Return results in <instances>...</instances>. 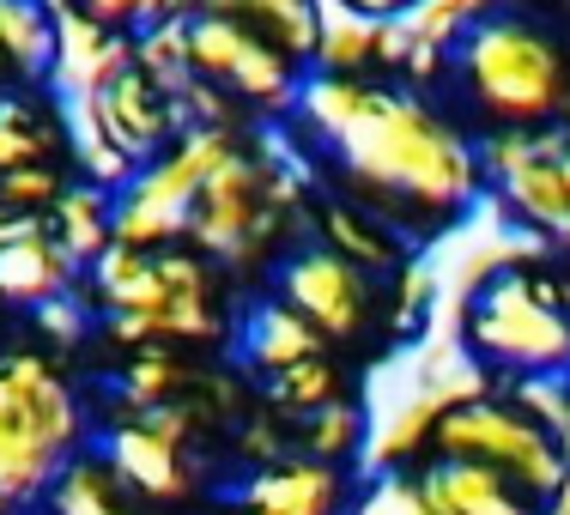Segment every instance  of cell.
Wrapping results in <instances>:
<instances>
[{
    "instance_id": "cell-6",
    "label": "cell",
    "mask_w": 570,
    "mask_h": 515,
    "mask_svg": "<svg viewBox=\"0 0 570 515\" xmlns=\"http://www.w3.org/2000/svg\"><path fill=\"white\" fill-rule=\"evenodd\" d=\"M285 225H292L285 219V176L274 170V158L262 152L255 133L230 128L225 152L200 176V195L188 207L183 242L200 249L213 267L237 274V267L279 261L292 249V230Z\"/></svg>"
},
{
    "instance_id": "cell-16",
    "label": "cell",
    "mask_w": 570,
    "mask_h": 515,
    "mask_svg": "<svg viewBox=\"0 0 570 515\" xmlns=\"http://www.w3.org/2000/svg\"><path fill=\"white\" fill-rule=\"evenodd\" d=\"M73 19L98 24L104 37H134V43H153L165 37L176 19H183L195 0H67Z\"/></svg>"
},
{
    "instance_id": "cell-14",
    "label": "cell",
    "mask_w": 570,
    "mask_h": 515,
    "mask_svg": "<svg viewBox=\"0 0 570 515\" xmlns=\"http://www.w3.org/2000/svg\"><path fill=\"white\" fill-rule=\"evenodd\" d=\"M49 515H153V497L116 467L110 455H91L79 449L61 467V479L43 492Z\"/></svg>"
},
{
    "instance_id": "cell-5",
    "label": "cell",
    "mask_w": 570,
    "mask_h": 515,
    "mask_svg": "<svg viewBox=\"0 0 570 515\" xmlns=\"http://www.w3.org/2000/svg\"><path fill=\"white\" fill-rule=\"evenodd\" d=\"M225 267L188 242H116L98 261V304L121 334L140 340H219Z\"/></svg>"
},
{
    "instance_id": "cell-12",
    "label": "cell",
    "mask_w": 570,
    "mask_h": 515,
    "mask_svg": "<svg viewBox=\"0 0 570 515\" xmlns=\"http://www.w3.org/2000/svg\"><path fill=\"white\" fill-rule=\"evenodd\" d=\"M195 7L249 24L255 37H267V43L285 49L309 73L328 56V12H322V0H195Z\"/></svg>"
},
{
    "instance_id": "cell-1",
    "label": "cell",
    "mask_w": 570,
    "mask_h": 515,
    "mask_svg": "<svg viewBox=\"0 0 570 515\" xmlns=\"http://www.w3.org/2000/svg\"><path fill=\"white\" fill-rule=\"evenodd\" d=\"M285 121L334 195L401 242L443 237L485 195V152L468 121L383 67L322 61Z\"/></svg>"
},
{
    "instance_id": "cell-3",
    "label": "cell",
    "mask_w": 570,
    "mask_h": 515,
    "mask_svg": "<svg viewBox=\"0 0 570 515\" xmlns=\"http://www.w3.org/2000/svg\"><path fill=\"white\" fill-rule=\"evenodd\" d=\"M406 455L485 460L522 492H534L547 509H559V497L570 492V430L534 395H515V388H473V395L443 400L419 425Z\"/></svg>"
},
{
    "instance_id": "cell-7",
    "label": "cell",
    "mask_w": 570,
    "mask_h": 515,
    "mask_svg": "<svg viewBox=\"0 0 570 515\" xmlns=\"http://www.w3.org/2000/svg\"><path fill=\"white\" fill-rule=\"evenodd\" d=\"M86 449L73 383L37 351L0 358V504H31Z\"/></svg>"
},
{
    "instance_id": "cell-9",
    "label": "cell",
    "mask_w": 570,
    "mask_h": 515,
    "mask_svg": "<svg viewBox=\"0 0 570 515\" xmlns=\"http://www.w3.org/2000/svg\"><path fill=\"white\" fill-rule=\"evenodd\" d=\"M274 297L328 346H358L383 316V279L341 242H292L274 261Z\"/></svg>"
},
{
    "instance_id": "cell-17",
    "label": "cell",
    "mask_w": 570,
    "mask_h": 515,
    "mask_svg": "<svg viewBox=\"0 0 570 515\" xmlns=\"http://www.w3.org/2000/svg\"><path fill=\"white\" fill-rule=\"evenodd\" d=\"M49 19L37 0H0V73L12 79H31L37 67H49Z\"/></svg>"
},
{
    "instance_id": "cell-11",
    "label": "cell",
    "mask_w": 570,
    "mask_h": 515,
    "mask_svg": "<svg viewBox=\"0 0 570 515\" xmlns=\"http://www.w3.org/2000/svg\"><path fill=\"white\" fill-rule=\"evenodd\" d=\"M110 460L153 497V504L158 497H183L188 485H195V467H188V455H183V430L165 425V413H134L128 425L116 430Z\"/></svg>"
},
{
    "instance_id": "cell-8",
    "label": "cell",
    "mask_w": 570,
    "mask_h": 515,
    "mask_svg": "<svg viewBox=\"0 0 570 515\" xmlns=\"http://www.w3.org/2000/svg\"><path fill=\"white\" fill-rule=\"evenodd\" d=\"M158 43L176 56V79H195L200 91L225 98L230 116H292L297 91L309 79V67H297L285 49L207 7H188Z\"/></svg>"
},
{
    "instance_id": "cell-18",
    "label": "cell",
    "mask_w": 570,
    "mask_h": 515,
    "mask_svg": "<svg viewBox=\"0 0 570 515\" xmlns=\"http://www.w3.org/2000/svg\"><path fill=\"white\" fill-rule=\"evenodd\" d=\"M341 7L358 12V19H371V24H389V19H406L419 0H341Z\"/></svg>"
},
{
    "instance_id": "cell-10",
    "label": "cell",
    "mask_w": 570,
    "mask_h": 515,
    "mask_svg": "<svg viewBox=\"0 0 570 515\" xmlns=\"http://www.w3.org/2000/svg\"><path fill=\"white\" fill-rule=\"evenodd\" d=\"M480 152H485V188L504 200L510 219L564 237L570 230V140H564V121L547 133L480 140Z\"/></svg>"
},
{
    "instance_id": "cell-4",
    "label": "cell",
    "mask_w": 570,
    "mask_h": 515,
    "mask_svg": "<svg viewBox=\"0 0 570 515\" xmlns=\"http://www.w3.org/2000/svg\"><path fill=\"white\" fill-rule=\"evenodd\" d=\"M461 346L504 383L570 376V286L552 267H492L461 304Z\"/></svg>"
},
{
    "instance_id": "cell-15",
    "label": "cell",
    "mask_w": 570,
    "mask_h": 515,
    "mask_svg": "<svg viewBox=\"0 0 570 515\" xmlns=\"http://www.w3.org/2000/svg\"><path fill=\"white\" fill-rule=\"evenodd\" d=\"M67 242L49 225H24L0 237V291L7 297H49L67 279Z\"/></svg>"
},
{
    "instance_id": "cell-2",
    "label": "cell",
    "mask_w": 570,
    "mask_h": 515,
    "mask_svg": "<svg viewBox=\"0 0 570 515\" xmlns=\"http://www.w3.org/2000/svg\"><path fill=\"white\" fill-rule=\"evenodd\" d=\"M431 73L473 140H515L570 121V43L547 19H528L504 0L473 19Z\"/></svg>"
},
{
    "instance_id": "cell-13",
    "label": "cell",
    "mask_w": 570,
    "mask_h": 515,
    "mask_svg": "<svg viewBox=\"0 0 570 515\" xmlns=\"http://www.w3.org/2000/svg\"><path fill=\"white\" fill-rule=\"evenodd\" d=\"M346 479L334 460H279L243 492L237 515H346Z\"/></svg>"
}]
</instances>
